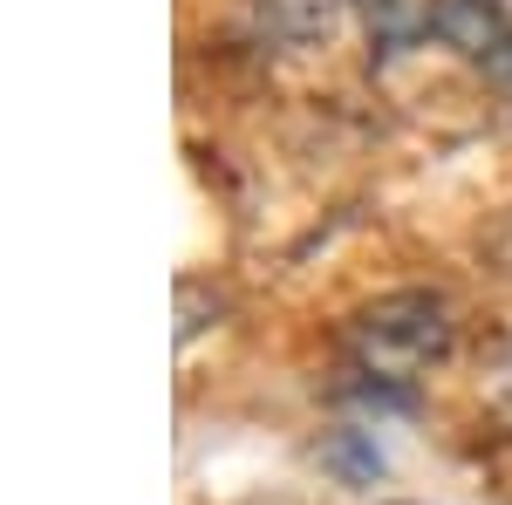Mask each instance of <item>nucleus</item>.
Masks as SVG:
<instances>
[{
	"instance_id": "1",
	"label": "nucleus",
	"mask_w": 512,
	"mask_h": 505,
	"mask_svg": "<svg viewBox=\"0 0 512 505\" xmlns=\"http://www.w3.org/2000/svg\"><path fill=\"white\" fill-rule=\"evenodd\" d=\"M451 349V308L437 294H390L355 321V362L376 383H410Z\"/></svg>"
},
{
	"instance_id": "2",
	"label": "nucleus",
	"mask_w": 512,
	"mask_h": 505,
	"mask_svg": "<svg viewBox=\"0 0 512 505\" xmlns=\"http://www.w3.org/2000/svg\"><path fill=\"white\" fill-rule=\"evenodd\" d=\"M424 21H431L465 62H478L485 76H499L512 89V21L499 14V0H431Z\"/></svg>"
}]
</instances>
